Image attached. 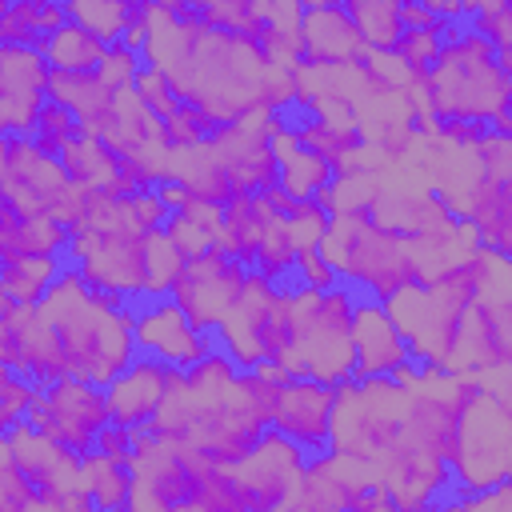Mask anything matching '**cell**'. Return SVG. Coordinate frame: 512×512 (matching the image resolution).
I'll return each instance as SVG.
<instances>
[{
    "instance_id": "cell-14",
    "label": "cell",
    "mask_w": 512,
    "mask_h": 512,
    "mask_svg": "<svg viewBox=\"0 0 512 512\" xmlns=\"http://www.w3.org/2000/svg\"><path fill=\"white\" fill-rule=\"evenodd\" d=\"M336 404H340V388L308 380V376H288L272 432L284 436L292 448H300L308 460H320L332 452Z\"/></svg>"
},
{
    "instance_id": "cell-42",
    "label": "cell",
    "mask_w": 512,
    "mask_h": 512,
    "mask_svg": "<svg viewBox=\"0 0 512 512\" xmlns=\"http://www.w3.org/2000/svg\"><path fill=\"white\" fill-rule=\"evenodd\" d=\"M292 284L308 288V292H328V288H340L344 280H340V272H336V264L328 260L324 248H304L300 260H296V280Z\"/></svg>"
},
{
    "instance_id": "cell-15",
    "label": "cell",
    "mask_w": 512,
    "mask_h": 512,
    "mask_svg": "<svg viewBox=\"0 0 512 512\" xmlns=\"http://www.w3.org/2000/svg\"><path fill=\"white\" fill-rule=\"evenodd\" d=\"M428 368L412 356L388 304L364 300L356 316V380H400L416 384Z\"/></svg>"
},
{
    "instance_id": "cell-25",
    "label": "cell",
    "mask_w": 512,
    "mask_h": 512,
    "mask_svg": "<svg viewBox=\"0 0 512 512\" xmlns=\"http://www.w3.org/2000/svg\"><path fill=\"white\" fill-rule=\"evenodd\" d=\"M276 224V212L260 192H240L224 212H220V248L240 260L244 268L256 264V252L264 248L268 232Z\"/></svg>"
},
{
    "instance_id": "cell-19",
    "label": "cell",
    "mask_w": 512,
    "mask_h": 512,
    "mask_svg": "<svg viewBox=\"0 0 512 512\" xmlns=\"http://www.w3.org/2000/svg\"><path fill=\"white\" fill-rule=\"evenodd\" d=\"M300 40L304 72H332V68H360L372 52L364 48V36L344 4H304L300 16Z\"/></svg>"
},
{
    "instance_id": "cell-29",
    "label": "cell",
    "mask_w": 512,
    "mask_h": 512,
    "mask_svg": "<svg viewBox=\"0 0 512 512\" xmlns=\"http://www.w3.org/2000/svg\"><path fill=\"white\" fill-rule=\"evenodd\" d=\"M64 268L68 260H36V256L0 264V300L16 308H40L56 288V280L64 276Z\"/></svg>"
},
{
    "instance_id": "cell-37",
    "label": "cell",
    "mask_w": 512,
    "mask_h": 512,
    "mask_svg": "<svg viewBox=\"0 0 512 512\" xmlns=\"http://www.w3.org/2000/svg\"><path fill=\"white\" fill-rule=\"evenodd\" d=\"M40 396H44L40 384H32V380L20 376V372L0 368V432H12V428H20V424H28V416H32L36 404H40Z\"/></svg>"
},
{
    "instance_id": "cell-10",
    "label": "cell",
    "mask_w": 512,
    "mask_h": 512,
    "mask_svg": "<svg viewBox=\"0 0 512 512\" xmlns=\"http://www.w3.org/2000/svg\"><path fill=\"white\" fill-rule=\"evenodd\" d=\"M216 464L192 444H160L144 436L136 460V512H192Z\"/></svg>"
},
{
    "instance_id": "cell-26",
    "label": "cell",
    "mask_w": 512,
    "mask_h": 512,
    "mask_svg": "<svg viewBox=\"0 0 512 512\" xmlns=\"http://www.w3.org/2000/svg\"><path fill=\"white\" fill-rule=\"evenodd\" d=\"M276 152H280V188L292 200H320L328 208V196H332L340 172L328 160H320L316 152H304L296 144V132L280 136L276 140Z\"/></svg>"
},
{
    "instance_id": "cell-45",
    "label": "cell",
    "mask_w": 512,
    "mask_h": 512,
    "mask_svg": "<svg viewBox=\"0 0 512 512\" xmlns=\"http://www.w3.org/2000/svg\"><path fill=\"white\" fill-rule=\"evenodd\" d=\"M488 384V380H484ZM488 396L500 404V412L512 420V372H492V384H488Z\"/></svg>"
},
{
    "instance_id": "cell-23",
    "label": "cell",
    "mask_w": 512,
    "mask_h": 512,
    "mask_svg": "<svg viewBox=\"0 0 512 512\" xmlns=\"http://www.w3.org/2000/svg\"><path fill=\"white\" fill-rule=\"evenodd\" d=\"M48 100L64 104L68 112L80 116L84 132L92 140H104L116 128V112H120V92L100 76V72H56L52 68V84H48Z\"/></svg>"
},
{
    "instance_id": "cell-24",
    "label": "cell",
    "mask_w": 512,
    "mask_h": 512,
    "mask_svg": "<svg viewBox=\"0 0 512 512\" xmlns=\"http://www.w3.org/2000/svg\"><path fill=\"white\" fill-rule=\"evenodd\" d=\"M292 132H296V144L304 152H316L320 160H328L336 172H352L356 168V156L364 152L368 136L356 120H336V116H316V112H296L292 120Z\"/></svg>"
},
{
    "instance_id": "cell-16",
    "label": "cell",
    "mask_w": 512,
    "mask_h": 512,
    "mask_svg": "<svg viewBox=\"0 0 512 512\" xmlns=\"http://www.w3.org/2000/svg\"><path fill=\"white\" fill-rule=\"evenodd\" d=\"M52 64L36 48H0V136H28L48 104Z\"/></svg>"
},
{
    "instance_id": "cell-33",
    "label": "cell",
    "mask_w": 512,
    "mask_h": 512,
    "mask_svg": "<svg viewBox=\"0 0 512 512\" xmlns=\"http://www.w3.org/2000/svg\"><path fill=\"white\" fill-rule=\"evenodd\" d=\"M224 124H216L204 108H192L184 104L176 116H168L160 124V148L168 156H188V152H200L204 144H212V136L220 132Z\"/></svg>"
},
{
    "instance_id": "cell-1",
    "label": "cell",
    "mask_w": 512,
    "mask_h": 512,
    "mask_svg": "<svg viewBox=\"0 0 512 512\" xmlns=\"http://www.w3.org/2000/svg\"><path fill=\"white\" fill-rule=\"evenodd\" d=\"M40 320L64 348L72 380L108 388L140 356L136 348V304L116 288H92L68 264L48 300L36 308Z\"/></svg>"
},
{
    "instance_id": "cell-7",
    "label": "cell",
    "mask_w": 512,
    "mask_h": 512,
    "mask_svg": "<svg viewBox=\"0 0 512 512\" xmlns=\"http://www.w3.org/2000/svg\"><path fill=\"white\" fill-rule=\"evenodd\" d=\"M152 236L132 228L120 216V204L96 220H88L76 236H72V252L68 264L84 276V284L92 288H116L124 292L132 304L148 300L152 292Z\"/></svg>"
},
{
    "instance_id": "cell-32",
    "label": "cell",
    "mask_w": 512,
    "mask_h": 512,
    "mask_svg": "<svg viewBox=\"0 0 512 512\" xmlns=\"http://www.w3.org/2000/svg\"><path fill=\"white\" fill-rule=\"evenodd\" d=\"M84 136H88V132H84L80 116L68 112L64 104H56V100L44 104V112L36 116V124H32V132H28V140L36 144V152L48 156V160H60V156H64L72 144H80Z\"/></svg>"
},
{
    "instance_id": "cell-8",
    "label": "cell",
    "mask_w": 512,
    "mask_h": 512,
    "mask_svg": "<svg viewBox=\"0 0 512 512\" xmlns=\"http://www.w3.org/2000/svg\"><path fill=\"white\" fill-rule=\"evenodd\" d=\"M28 424L48 444H56L60 452H68L76 460H88V456H96L100 432L108 424H116V416H112L108 388L88 384V380H60V384L44 388Z\"/></svg>"
},
{
    "instance_id": "cell-27",
    "label": "cell",
    "mask_w": 512,
    "mask_h": 512,
    "mask_svg": "<svg viewBox=\"0 0 512 512\" xmlns=\"http://www.w3.org/2000/svg\"><path fill=\"white\" fill-rule=\"evenodd\" d=\"M80 492L96 512H136V468L88 456L80 468Z\"/></svg>"
},
{
    "instance_id": "cell-44",
    "label": "cell",
    "mask_w": 512,
    "mask_h": 512,
    "mask_svg": "<svg viewBox=\"0 0 512 512\" xmlns=\"http://www.w3.org/2000/svg\"><path fill=\"white\" fill-rule=\"evenodd\" d=\"M0 512H40L36 488L8 456H0Z\"/></svg>"
},
{
    "instance_id": "cell-6",
    "label": "cell",
    "mask_w": 512,
    "mask_h": 512,
    "mask_svg": "<svg viewBox=\"0 0 512 512\" xmlns=\"http://www.w3.org/2000/svg\"><path fill=\"white\" fill-rule=\"evenodd\" d=\"M300 336V288L272 284L252 272L244 300L220 324L216 340L240 368H284Z\"/></svg>"
},
{
    "instance_id": "cell-40",
    "label": "cell",
    "mask_w": 512,
    "mask_h": 512,
    "mask_svg": "<svg viewBox=\"0 0 512 512\" xmlns=\"http://www.w3.org/2000/svg\"><path fill=\"white\" fill-rule=\"evenodd\" d=\"M132 92L140 96V104H144L160 124L184 108V96L176 92V84L168 80V72H160V68H152V64L140 72V80H136V88H132Z\"/></svg>"
},
{
    "instance_id": "cell-21",
    "label": "cell",
    "mask_w": 512,
    "mask_h": 512,
    "mask_svg": "<svg viewBox=\"0 0 512 512\" xmlns=\"http://www.w3.org/2000/svg\"><path fill=\"white\" fill-rule=\"evenodd\" d=\"M180 376L184 372L172 368V364H160L152 356H136V364L108 384V400H112L116 424L144 432L156 420V412L172 400V392L180 388Z\"/></svg>"
},
{
    "instance_id": "cell-39",
    "label": "cell",
    "mask_w": 512,
    "mask_h": 512,
    "mask_svg": "<svg viewBox=\"0 0 512 512\" xmlns=\"http://www.w3.org/2000/svg\"><path fill=\"white\" fill-rule=\"evenodd\" d=\"M192 512H248L236 468H212L196 504H192Z\"/></svg>"
},
{
    "instance_id": "cell-41",
    "label": "cell",
    "mask_w": 512,
    "mask_h": 512,
    "mask_svg": "<svg viewBox=\"0 0 512 512\" xmlns=\"http://www.w3.org/2000/svg\"><path fill=\"white\" fill-rule=\"evenodd\" d=\"M144 68H148V56H144L140 48H132V44H108L104 64H100V76H104L116 92H132Z\"/></svg>"
},
{
    "instance_id": "cell-18",
    "label": "cell",
    "mask_w": 512,
    "mask_h": 512,
    "mask_svg": "<svg viewBox=\"0 0 512 512\" xmlns=\"http://www.w3.org/2000/svg\"><path fill=\"white\" fill-rule=\"evenodd\" d=\"M460 372H476V376L512 372V284H500V272L488 296L468 312Z\"/></svg>"
},
{
    "instance_id": "cell-38",
    "label": "cell",
    "mask_w": 512,
    "mask_h": 512,
    "mask_svg": "<svg viewBox=\"0 0 512 512\" xmlns=\"http://www.w3.org/2000/svg\"><path fill=\"white\" fill-rule=\"evenodd\" d=\"M72 20L96 32L104 44H120L128 32V0H88V4H68Z\"/></svg>"
},
{
    "instance_id": "cell-5",
    "label": "cell",
    "mask_w": 512,
    "mask_h": 512,
    "mask_svg": "<svg viewBox=\"0 0 512 512\" xmlns=\"http://www.w3.org/2000/svg\"><path fill=\"white\" fill-rule=\"evenodd\" d=\"M364 296L348 284L328 292L300 288V336L288 356V376H308L332 388L356 380V316Z\"/></svg>"
},
{
    "instance_id": "cell-34",
    "label": "cell",
    "mask_w": 512,
    "mask_h": 512,
    "mask_svg": "<svg viewBox=\"0 0 512 512\" xmlns=\"http://www.w3.org/2000/svg\"><path fill=\"white\" fill-rule=\"evenodd\" d=\"M44 0H8L0 4V48H36L44 52Z\"/></svg>"
},
{
    "instance_id": "cell-36",
    "label": "cell",
    "mask_w": 512,
    "mask_h": 512,
    "mask_svg": "<svg viewBox=\"0 0 512 512\" xmlns=\"http://www.w3.org/2000/svg\"><path fill=\"white\" fill-rule=\"evenodd\" d=\"M296 260H300V244H296V236H292L288 220H284V216H276V224H272V232H268L264 248L256 252L252 272H256V276H264V280H272V284H280V288H288V284L296 280Z\"/></svg>"
},
{
    "instance_id": "cell-13",
    "label": "cell",
    "mask_w": 512,
    "mask_h": 512,
    "mask_svg": "<svg viewBox=\"0 0 512 512\" xmlns=\"http://www.w3.org/2000/svg\"><path fill=\"white\" fill-rule=\"evenodd\" d=\"M136 348L140 356H152L160 364H172L180 372L196 368L212 352H220V340L212 332H200L172 296L140 300L136 304Z\"/></svg>"
},
{
    "instance_id": "cell-35",
    "label": "cell",
    "mask_w": 512,
    "mask_h": 512,
    "mask_svg": "<svg viewBox=\"0 0 512 512\" xmlns=\"http://www.w3.org/2000/svg\"><path fill=\"white\" fill-rule=\"evenodd\" d=\"M168 236L180 244V252L192 260L208 248H220V212L200 208V204H184L172 212L168 220Z\"/></svg>"
},
{
    "instance_id": "cell-28",
    "label": "cell",
    "mask_w": 512,
    "mask_h": 512,
    "mask_svg": "<svg viewBox=\"0 0 512 512\" xmlns=\"http://www.w3.org/2000/svg\"><path fill=\"white\" fill-rule=\"evenodd\" d=\"M348 16L356 20L360 36H364V48L372 56H396L400 40H404V4L400 0H344Z\"/></svg>"
},
{
    "instance_id": "cell-43",
    "label": "cell",
    "mask_w": 512,
    "mask_h": 512,
    "mask_svg": "<svg viewBox=\"0 0 512 512\" xmlns=\"http://www.w3.org/2000/svg\"><path fill=\"white\" fill-rule=\"evenodd\" d=\"M140 452H144V432L124 428V424H108L96 440V456H104L112 464H124V468H136Z\"/></svg>"
},
{
    "instance_id": "cell-12",
    "label": "cell",
    "mask_w": 512,
    "mask_h": 512,
    "mask_svg": "<svg viewBox=\"0 0 512 512\" xmlns=\"http://www.w3.org/2000/svg\"><path fill=\"white\" fill-rule=\"evenodd\" d=\"M456 488L468 496L496 492L512 484V420L492 396H484L464 420V448L452 468Z\"/></svg>"
},
{
    "instance_id": "cell-2",
    "label": "cell",
    "mask_w": 512,
    "mask_h": 512,
    "mask_svg": "<svg viewBox=\"0 0 512 512\" xmlns=\"http://www.w3.org/2000/svg\"><path fill=\"white\" fill-rule=\"evenodd\" d=\"M508 112H512V80L504 76L496 48L464 20L460 32L444 40L432 84L428 92H420V108H412V124L416 132H432V124L440 120H480L492 128Z\"/></svg>"
},
{
    "instance_id": "cell-3",
    "label": "cell",
    "mask_w": 512,
    "mask_h": 512,
    "mask_svg": "<svg viewBox=\"0 0 512 512\" xmlns=\"http://www.w3.org/2000/svg\"><path fill=\"white\" fill-rule=\"evenodd\" d=\"M324 252L340 280L376 304H392L428 284V260L380 220H332Z\"/></svg>"
},
{
    "instance_id": "cell-11",
    "label": "cell",
    "mask_w": 512,
    "mask_h": 512,
    "mask_svg": "<svg viewBox=\"0 0 512 512\" xmlns=\"http://www.w3.org/2000/svg\"><path fill=\"white\" fill-rule=\"evenodd\" d=\"M252 280V268H244L240 260H232L224 248H208L200 256H192L180 272V280L172 284V300L176 308L200 328V332H220V324L232 316V308L244 300Z\"/></svg>"
},
{
    "instance_id": "cell-9",
    "label": "cell",
    "mask_w": 512,
    "mask_h": 512,
    "mask_svg": "<svg viewBox=\"0 0 512 512\" xmlns=\"http://www.w3.org/2000/svg\"><path fill=\"white\" fill-rule=\"evenodd\" d=\"M388 312L396 316L412 356L440 376L460 372V348H464V328H468V312L440 300L432 288H416L404 292L400 300L388 304Z\"/></svg>"
},
{
    "instance_id": "cell-17",
    "label": "cell",
    "mask_w": 512,
    "mask_h": 512,
    "mask_svg": "<svg viewBox=\"0 0 512 512\" xmlns=\"http://www.w3.org/2000/svg\"><path fill=\"white\" fill-rule=\"evenodd\" d=\"M304 468H308V456L300 448H292L284 436L268 432L260 452L236 468L248 512H288L296 504Z\"/></svg>"
},
{
    "instance_id": "cell-31",
    "label": "cell",
    "mask_w": 512,
    "mask_h": 512,
    "mask_svg": "<svg viewBox=\"0 0 512 512\" xmlns=\"http://www.w3.org/2000/svg\"><path fill=\"white\" fill-rule=\"evenodd\" d=\"M284 384H288V372L284 368H240L232 396L240 400V408L252 420H260L264 428H272L276 424V412H280V400H284Z\"/></svg>"
},
{
    "instance_id": "cell-22",
    "label": "cell",
    "mask_w": 512,
    "mask_h": 512,
    "mask_svg": "<svg viewBox=\"0 0 512 512\" xmlns=\"http://www.w3.org/2000/svg\"><path fill=\"white\" fill-rule=\"evenodd\" d=\"M72 228L56 216H24L12 200L0 196V264L12 260H68Z\"/></svg>"
},
{
    "instance_id": "cell-30",
    "label": "cell",
    "mask_w": 512,
    "mask_h": 512,
    "mask_svg": "<svg viewBox=\"0 0 512 512\" xmlns=\"http://www.w3.org/2000/svg\"><path fill=\"white\" fill-rule=\"evenodd\" d=\"M104 52H108V44L96 32H88L84 24H76V20H68L44 44V56H48V64L56 72H100Z\"/></svg>"
},
{
    "instance_id": "cell-46",
    "label": "cell",
    "mask_w": 512,
    "mask_h": 512,
    "mask_svg": "<svg viewBox=\"0 0 512 512\" xmlns=\"http://www.w3.org/2000/svg\"><path fill=\"white\" fill-rule=\"evenodd\" d=\"M56 512H96V508H92V500H88L84 492H76V496H68V500H64Z\"/></svg>"
},
{
    "instance_id": "cell-20",
    "label": "cell",
    "mask_w": 512,
    "mask_h": 512,
    "mask_svg": "<svg viewBox=\"0 0 512 512\" xmlns=\"http://www.w3.org/2000/svg\"><path fill=\"white\" fill-rule=\"evenodd\" d=\"M376 484L384 488V496L392 500L396 512H440V504L456 492V476L448 464L428 460L424 452H416L412 444L404 452H396L380 472Z\"/></svg>"
},
{
    "instance_id": "cell-4",
    "label": "cell",
    "mask_w": 512,
    "mask_h": 512,
    "mask_svg": "<svg viewBox=\"0 0 512 512\" xmlns=\"http://www.w3.org/2000/svg\"><path fill=\"white\" fill-rule=\"evenodd\" d=\"M408 384L400 380H348L336 404L332 452L368 468L372 476L408 448Z\"/></svg>"
}]
</instances>
